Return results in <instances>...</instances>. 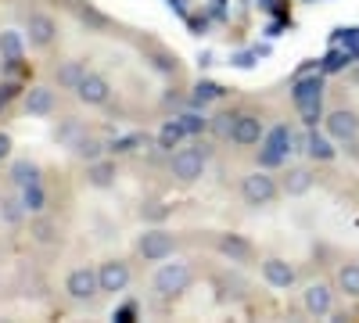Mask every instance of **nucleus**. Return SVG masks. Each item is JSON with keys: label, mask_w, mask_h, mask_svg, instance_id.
<instances>
[{"label": "nucleus", "mask_w": 359, "mask_h": 323, "mask_svg": "<svg viewBox=\"0 0 359 323\" xmlns=\"http://www.w3.org/2000/svg\"><path fill=\"white\" fill-rule=\"evenodd\" d=\"M11 184H15L18 191H22V187L40 184V165H36V162H29V158L15 162V165H11Z\"/></svg>", "instance_id": "nucleus-18"}, {"label": "nucleus", "mask_w": 359, "mask_h": 323, "mask_svg": "<svg viewBox=\"0 0 359 323\" xmlns=\"http://www.w3.org/2000/svg\"><path fill=\"white\" fill-rule=\"evenodd\" d=\"M320 90H323V79L320 76H306V79H298L294 83V104H306V101H316L320 97Z\"/></svg>", "instance_id": "nucleus-20"}, {"label": "nucleus", "mask_w": 359, "mask_h": 323, "mask_svg": "<svg viewBox=\"0 0 359 323\" xmlns=\"http://www.w3.org/2000/svg\"><path fill=\"white\" fill-rule=\"evenodd\" d=\"M54 36H57V25H54L50 15H43V11L29 15V43L33 47H50Z\"/></svg>", "instance_id": "nucleus-12"}, {"label": "nucleus", "mask_w": 359, "mask_h": 323, "mask_svg": "<svg viewBox=\"0 0 359 323\" xmlns=\"http://www.w3.org/2000/svg\"><path fill=\"white\" fill-rule=\"evenodd\" d=\"M11 158V137L8 133H0V162Z\"/></svg>", "instance_id": "nucleus-36"}, {"label": "nucleus", "mask_w": 359, "mask_h": 323, "mask_svg": "<svg viewBox=\"0 0 359 323\" xmlns=\"http://www.w3.org/2000/svg\"><path fill=\"white\" fill-rule=\"evenodd\" d=\"M323 130H327V137L331 140H355L359 137V115L355 111H348V108H338V111H331L323 119Z\"/></svg>", "instance_id": "nucleus-7"}, {"label": "nucleus", "mask_w": 359, "mask_h": 323, "mask_svg": "<svg viewBox=\"0 0 359 323\" xmlns=\"http://www.w3.org/2000/svg\"><path fill=\"white\" fill-rule=\"evenodd\" d=\"M216 248H219L230 262H245V259H252V241H245L241 233H219Z\"/></svg>", "instance_id": "nucleus-14"}, {"label": "nucleus", "mask_w": 359, "mask_h": 323, "mask_svg": "<svg viewBox=\"0 0 359 323\" xmlns=\"http://www.w3.org/2000/svg\"><path fill=\"white\" fill-rule=\"evenodd\" d=\"M22 205H25V212H43V209H47V194H43V187H40V184L22 187Z\"/></svg>", "instance_id": "nucleus-26"}, {"label": "nucleus", "mask_w": 359, "mask_h": 323, "mask_svg": "<svg viewBox=\"0 0 359 323\" xmlns=\"http://www.w3.org/2000/svg\"><path fill=\"white\" fill-rule=\"evenodd\" d=\"M0 54H4L8 62H18V57L25 54V36L18 33V29H4V33H0Z\"/></svg>", "instance_id": "nucleus-19"}, {"label": "nucleus", "mask_w": 359, "mask_h": 323, "mask_svg": "<svg viewBox=\"0 0 359 323\" xmlns=\"http://www.w3.org/2000/svg\"><path fill=\"white\" fill-rule=\"evenodd\" d=\"M76 97L83 101V104H108V97H111V86H108V79L104 76H97V72H86L83 79H79V86H76Z\"/></svg>", "instance_id": "nucleus-9"}, {"label": "nucleus", "mask_w": 359, "mask_h": 323, "mask_svg": "<svg viewBox=\"0 0 359 323\" xmlns=\"http://www.w3.org/2000/svg\"><path fill=\"white\" fill-rule=\"evenodd\" d=\"M97 277H101V295H118L130 284V266L123 259H108L97 266Z\"/></svg>", "instance_id": "nucleus-8"}, {"label": "nucleus", "mask_w": 359, "mask_h": 323, "mask_svg": "<svg viewBox=\"0 0 359 323\" xmlns=\"http://www.w3.org/2000/svg\"><path fill=\"white\" fill-rule=\"evenodd\" d=\"M298 111H302L306 126H313V123L320 119V97H316V101H306V104H298Z\"/></svg>", "instance_id": "nucleus-32"}, {"label": "nucleus", "mask_w": 359, "mask_h": 323, "mask_svg": "<svg viewBox=\"0 0 359 323\" xmlns=\"http://www.w3.org/2000/svg\"><path fill=\"white\" fill-rule=\"evenodd\" d=\"M8 97H11V86H0V108L8 104Z\"/></svg>", "instance_id": "nucleus-37"}, {"label": "nucleus", "mask_w": 359, "mask_h": 323, "mask_svg": "<svg viewBox=\"0 0 359 323\" xmlns=\"http://www.w3.org/2000/svg\"><path fill=\"white\" fill-rule=\"evenodd\" d=\"M140 144V137H123V140H111V148L108 151H115V155H126V151H133Z\"/></svg>", "instance_id": "nucleus-33"}, {"label": "nucleus", "mask_w": 359, "mask_h": 323, "mask_svg": "<svg viewBox=\"0 0 359 323\" xmlns=\"http://www.w3.org/2000/svg\"><path fill=\"white\" fill-rule=\"evenodd\" d=\"M29 233H33L36 245H54L57 241V223L54 219H36L33 226H29Z\"/></svg>", "instance_id": "nucleus-25"}, {"label": "nucleus", "mask_w": 359, "mask_h": 323, "mask_svg": "<svg viewBox=\"0 0 359 323\" xmlns=\"http://www.w3.org/2000/svg\"><path fill=\"white\" fill-rule=\"evenodd\" d=\"M83 76H86V65H83V62H65L62 69H57V86H65V90H76Z\"/></svg>", "instance_id": "nucleus-22"}, {"label": "nucleus", "mask_w": 359, "mask_h": 323, "mask_svg": "<svg viewBox=\"0 0 359 323\" xmlns=\"http://www.w3.org/2000/svg\"><path fill=\"white\" fill-rule=\"evenodd\" d=\"M277 180L269 176L266 169H255V172H248L245 180H241V198H245V205H252V209H262V205H269L277 198Z\"/></svg>", "instance_id": "nucleus-2"}, {"label": "nucleus", "mask_w": 359, "mask_h": 323, "mask_svg": "<svg viewBox=\"0 0 359 323\" xmlns=\"http://www.w3.org/2000/svg\"><path fill=\"white\" fill-rule=\"evenodd\" d=\"M306 151H309L313 158H320V162H331V158H334V148H331V140H327V137H320V133H309V144H306Z\"/></svg>", "instance_id": "nucleus-27"}, {"label": "nucleus", "mask_w": 359, "mask_h": 323, "mask_svg": "<svg viewBox=\"0 0 359 323\" xmlns=\"http://www.w3.org/2000/svg\"><path fill=\"white\" fill-rule=\"evenodd\" d=\"M165 212H169V209H165V205H158V201H151V205L144 209V216H147V219H162Z\"/></svg>", "instance_id": "nucleus-35"}, {"label": "nucleus", "mask_w": 359, "mask_h": 323, "mask_svg": "<svg viewBox=\"0 0 359 323\" xmlns=\"http://www.w3.org/2000/svg\"><path fill=\"white\" fill-rule=\"evenodd\" d=\"M54 137H57V144H65V148H72V151H76V144L86 137V130H83L76 119H65L62 126L54 130Z\"/></svg>", "instance_id": "nucleus-23"}, {"label": "nucleus", "mask_w": 359, "mask_h": 323, "mask_svg": "<svg viewBox=\"0 0 359 323\" xmlns=\"http://www.w3.org/2000/svg\"><path fill=\"white\" fill-rule=\"evenodd\" d=\"M338 287L348 298H359V266L355 262H345V266L338 270Z\"/></svg>", "instance_id": "nucleus-24"}, {"label": "nucleus", "mask_w": 359, "mask_h": 323, "mask_svg": "<svg viewBox=\"0 0 359 323\" xmlns=\"http://www.w3.org/2000/svg\"><path fill=\"white\" fill-rule=\"evenodd\" d=\"M25 111L43 119V115L54 111V90L50 86H33V90H25Z\"/></svg>", "instance_id": "nucleus-15"}, {"label": "nucleus", "mask_w": 359, "mask_h": 323, "mask_svg": "<svg viewBox=\"0 0 359 323\" xmlns=\"http://www.w3.org/2000/svg\"><path fill=\"white\" fill-rule=\"evenodd\" d=\"M184 137H187L184 123L172 119V123H165V126L158 130V148H162V151H172V148H180V140H184Z\"/></svg>", "instance_id": "nucleus-21"}, {"label": "nucleus", "mask_w": 359, "mask_h": 323, "mask_svg": "<svg viewBox=\"0 0 359 323\" xmlns=\"http://www.w3.org/2000/svg\"><path fill=\"white\" fill-rule=\"evenodd\" d=\"M262 277H266L269 287L287 291V287L294 284V266H291V262H284V259H277V255H269V259L262 262Z\"/></svg>", "instance_id": "nucleus-11"}, {"label": "nucleus", "mask_w": 359, "mask_h": 323, "mask_svg": "<svg viewBox=\"0 0 359 323\" xmlns=\"http://www.w3.org/2000/svg\"><path fill=\"white\" fill-rule=\"evenodd\" d=\"M180 123H184V130H187V133H201V130L208 126V123L201 119V115H180Z\"/></svg>", "instance_id": "nucleus-34"}, {"label": "nucleus", "mask_w": 359, "mask_h": 323, "mask_svg": "<svg viewBox=\"0 0 359 323\" xmlns=\"http://www.w3.org/2000/svg\"><path fill=\"white\" fill-rule=\"evenodd\" d=\"M219 94H223V90H219V86H216V83H208V79L194 86V101H198V104H205V101H216Z\"/></svg>", "instance_id": "nucleus-30"}, {"label": "nucleus", "mask_w": 359, "mask_h": 323, "mask_svg": "<svg viewBox=\"0 0 359 323\" xmlns=\"http://www.w3.org/2000/svg\"><path fill=\"white\" fill-rule=\"evenodd\" d=\"M205 165H208V155L205 148H180L169 162V172L176 176L180 184H194L205 176Z\"/></svg>", "instance_id": "nucleus-3"}, {"label": "nucleus", "mask_w": 359, "mask_h": 323, "mask_svg": "<svg viewBox=\"0 0 359 323\" xmlns=\"http://www.w3.org/2000/svg\"><path fill=\"white\" fill-rule=\"evenodd\" d=\"M65 295L72 302H94L101 295V277L97 270H90V266H76L69 277H65Z\"/></svg>", "instance_id": "nucleus-4"}, {"label": "nucleus", "mask_w": 359, "mask_h": 323, "mask_svg": "<svg viewBox=\"0 0 359 323\" xmlns=\"http://www.w3.org/2000/svg\"><path fill=\"white\" fill-rule=\"evenodd\" d=\"M262 137H266L262 119H259V115H252V111H241L230 123V140L237 144V148H252V144H259Z\"/></svg>", "instance_id": "nucleus-6"}, {"label": "nucleus", "mask_w": 359, "mask_h": 323, "mask_svg": "<svg viewBox=\"0 0 359 323\" xmlns=\"http://www.w3.org/2000/svg\"><path fill=\"white\" fill-rule=\"evenodd\" d=\"M191 280H194V273L187 262H165L155 273V291H158V298H176L191 287Z\"/></svg>", "instance_id": "nucleus-1"}, {"label": "nucleus", "mask_w": 359, "mask_h": 323, "mask_svg": "<svg viewBox=\"0 0 359 323\" xmlns=\"http://www.w3.org/2000/svg\"><path fill=\"white\" fill-rule=\"evenodd\" d=\"M172 248H176V241H172V233H169V230H144V233H140V241H137V252H140L147 262H162V259H169Z\"/></svg>", "instance_id": "nucleus-5"}, {"label": "nucleus", "mask_w": 359, "mask_h": 323, "mask_svg": "<svg viewBox=\"0 0 359 323\" xmlns=\"http://www.w3.org/2000/svg\"><path fill=\"white\" fill-rule=\"evenodd\" d=\"M115 176H118V169H115V162H108V158H97V162H90V165H86V184H90V187H97V191L111 187V184H115Z\"/></svg>", "instance_id": "nucleus-16"}, {"label": "nucleus", "mask_w": 359, "mask_h": 323, "mask_svg": "<svg viewBox=\"0 0 359 323\" xmlns=\"http://www.w3.org/2000/svg\"><path fill=\"white\" fill-rule=\"evenodd\" d=\"M291 130L287 126H273L269 130V137H266V151H262V165H280V158L287 155V151H294L291 148Z\"/></svg>", "instance_id": "nucleus-10"}, {"label": "nucleus", "mask_w": 359, "mask_h": 323, "mask_svg": "<svg viewBox=\"0 0 359 323\" xmlns=\"http://www.w3.org/2000/svg\"><path fill=\"white\" fill-rule=\"evenodd\" d=\"M76 11H79V18H83V22H90L94 29H104V25H108V18H104V15H97L94 8H86V4H76Z\"/></svg>", "instance_id": "nucleus-31"}, {"label": "nucleus", "mask_w": 359, "mask_h": 323, "mask_svg": "<svg viewBox=\"0 0 359 323\" xmlns=\"http://www.w3.org/2000/svg\"><path fill=\"white\" fill-rule=\"evenodd\" d=\"M76 155H79V158H86V162H97V158L104 155V144H101V140H94V137H83V140L76 144Z\"/></svg>", "instance_id": "nucleus-28"}, {"label": "nucleus", "mask_w": 359, "mask_h": 323, "mask_svg": "<svg viewBox=\"0 0 359 323\" xmlns=\"http://www.w3.org/2000/svg\"><path fill=\"white\" fill-rule=\"evenodd\" d=\"M309 191H313V172H309V169H287V172H284V194L302 198V194H309Z\"/></svg>", "instance_id": "nucleus-17"}, {"label": "nucleus", "mask_w": 359, "mask_h": 323, "mask_svg": "<svg viewBox=\"0 0 359 323\" xmlns=\"http://www.w3.org/2000/svg\"><path fill=\"white\" fill-rule=\"evenodd\" d=\"M302 305H306L313 316H327V312H331V305H334V291L327 287V284H309V287L302 291Z\"/></svg>", "instance_id": "nucleus-13"}, {"label": "nucleus", "mask_w": 359, "mask_h": 323, "mask_svg": "<svg viewBox=\"0 0 359 323\" xmlns=\"http://www.w3.org/2000/svg\"><path fill=\"white\" fill-rule=\"evenodd\" d=\"M0 216H4V223H18L25 216L22 198H0Z\"/></svg>", "instance_id": "nucleus-29"}]
</instances>
